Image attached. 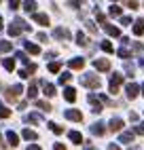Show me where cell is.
Wrapping results in <instances>:
<instances>
[{"mask_svg":"<svg viewBox=\"0 0 144 150\" xmlns=\"http://www.w3.org/2000/svg\"><path fill=\"white\" fill-rule=\"evenodd\" d=\"M26 30H30V25L24 21V19H15V21L9 25V36H19L21 32H26Z\"/></svg>","mask_w":144,"mask_h":150,"instance_id":"6da1fadb","label":"cell"},{"mask_svg":"<svg viewBox=\"0 0 144 150\" xmlns=\"http://www.w3.org/2000/svg\"><path fill=\"white\" fill-rule=\"evenodd\" d=\"M81 85H85L89 89H98L102 83H100V78L96 74H83V76H81Z\"/></svg>","mask_w":144,"mask_h":150,"instance_id":"7a4b0ae2","label":"cell"},{"mask_svg":"<svg viewBox=\"0 0 144 150\" xmlns=\"http://www.w3.org/2000/svg\"><path fill=\"white\" fill-rule=\"evenodd\" d=\"M21 91H24V87H21V85H13V87H9L6 91H4V99H9V102H15V99L21 95Z\"/></svg>","mask_w":144,"mask_h":150,"instance_id":"3957f363","label":"cell"},{"mask_svg":"<svg viewBox=\"0 0 144 150\" xmlns=\"http://www.w3.org/2000/svg\"><path fill=\"white\" fill-rule=\"evenodd\" d=\"M121 83H123V74H112L110 76V93H117Z\"/></svg>","mask_w":144,"mask_h":150,"instance_id":"277c9868","label":"cell"},{"mask_svg":"<svg viewBox=\"0 0 144 150\" xmlns=\"http://www.w3.org/2000/svg\"><path fill=\"white\" fill-rule=\"evenodd\" d=\"M93 66H96V70H100V72H108V70H110V62H108V59H96Z\"/></svg>","mask_w":144,"mask_h":150,"instance_id":"5b68a950","label":"cell"},{"mask_svg":"<svg viewBox=\"0 0 144 150\" xmlns=\"http://www.w3.org/2000/svg\"><path fill=\"white\" fill-rule=\"evenodd\" d=\"M68 121H76V123H81L83 121V114L78 112V110H66V114H64Z\"/></svg>","mask_w":144,"mask_h":150,"instance_id":"8992f818","label":"cell"},{"mask_svg":"<svg viewBox=\"0 0 144 150\" xmlns=\"http://www.w3.org/2000/svg\"><path fill=\"white\" fill-rule=\"evenodd\" d=\"M125 91H127V97H129V99H133V97H138V91H140V87H138L136 83H129V85L125 87Z\"/></svg>","mask_w":144,"mask_h":150,"instance_id":"52a82bcc","label":"cell"},{"mask_svg":"<svg viewBox=\"0 0 144 150\" xmlns=\"http://www.w3.org/2000/svg\"><path fill=\"white\" fill-rule=\"evenodd\" d=\"M87 99H89L91 104H93V112H96V114H98V112H102V104H100V97H98V95L89 93V97H87Z\"/></svg>","mask_w":144,"mask_h":150,"instance_id":"ba28073f","label":"cell"},{"mask_svg":"<svg viewBox=\"0 0 144 150\" xmlns=\"http://www.w3.org/2000/svg\"><path fill=\"white\" fill-rule=\"evenodd\" d=\"M68 66H70L72 70H81V68L85 66V59H83V57H74V59H70V62H68Z\"/></svg>","mask_w":144,"mask_h":150,"instance_id":"9c48e42d","label":"cell"},{"mask_svg":"<svg viewBox=\"0 0 144 150\" xmlns=\"http://www.w3.org/2000/svg\"><path fill=\"white\" fill-rule=\"evenodd\" d=\"M53 36H55V38H61V40H68V38H70V32H68L66 28H55Z\"/></svg>","mask_w":144,"mask_h":150,"instance_id":"30bf717a","label":"cell"},{"mask_svg":"<svg viewBox=\"0 0 144 150\" xmlns=\"http://www.w3.org/2000/svg\"><path fill=\"white\" fill-rule=\"evenodd\" d=\"M36 70H38V66H36V64H28V68H26V70H21V72H19V76H21V78H28L30 74H34Z\"/></svg>","mask_w":144,"mask_h":150,"instance_id":"8fae6325","label":"cell"},{"mask_svg":"<svg viewBox=\"0 0 144 150\" xmlns=\"http://www.w3.org/2000/svg\"><path fill=\"white\" fill-rule=\"evenodd\" d=\"M36 95H38V83L32 81V83H30V87H28V97H30V99H36Z\"/></svg>","mask_w":144,"mask_h":150,"instance_id":"7c38bea8","label":"cell"},{"mask_svg":"<svg viewBox=\"0 0 144 150\" xmlns=\"http://www.w3.org/2000/svg\"><path fill=\"white\" fill-rule=\"evenodd\" d=\"M104 30H106V34H108V36H115V38L121 36V30L115 28V25H110V23H104Z\"/></svg>","mask_w":144,"mask_h":150,"instance_id":"4fadbf2b","label":"cell"},{"mask_svg":"<svg viewBox=\"0 0 144 150\" xmlns=\"http://www.w3.org/2000/svg\"><path fill=\"white\" fill-rule=\"evenodd\" d=\"M24 47H26V51H28V53H32V55H38V53H40V47L34 45V42H30V40H26Z\"/></svg>","mask_w":144,"mask_h":150,"instance_id":"5bb4252c","label":"cell"},{"mask_svg":"<svg viewBox=\"0 0 144 150\" xmlns=\"http://www.w3.org/2000/svg\"><path fill=\"white\" fill-rule=\"evenodd\" d=\"M34 21H36L38 25H49V17H47L45 13H34Z\"/></svg>","mask_w":144,"mask_h":150,"instance_id":"9a60e30c","label":"cell"},{"mask_svg":"<svg viewBox=\"0 0 144 150\" xmlns=\"http://www.w3.org/2000/svg\"><path fill=\"white\" fill-rule=\"evenodd\" d=\"M119 142H123V144H131V142H133V131H123V133L119 135Z\"/></svg>","mask_w":144,"mask_h":150,"instance_id":"2e32d148","label":"cell"},{"mask_svg":"<svg viewBox=\"0 0 144 150\" xmlns=\"http://www.w3.org/2000/svg\"><path fill=\"white\" fill-rule=\"evenodd\" d=\"M64 97H66V102H74V99H76V91L72 87H66L64 89Z\"/></svg>","mask_w":144,"mask_h":150,"instance_id":"e0dca14e","label":"cell"},{"mask_svg":"<svg viewBox=\"0 0 144 150\" xmlns=\"http://www.w3.org/2000/svg\"><path fill=\"white\" fill-rule=\"evenodd\" d=\"M108 129H110V131H121V129H123V121H121V118H112Z\"/></svg>","mask_w":144,"mask_h":150,"instance_id":"ac0fdd59","label":"cell"},{"mask_svg":"<svg viewBox=\"0 0 144 150\" xmlns=\"http://www.w3.org/2000/svg\"><path fill=\"white\" fill-rule=\"evenodd\" d=\"M43 93H45L47 97H53V95H55V87L49 85V83H43Z\"/></svg>","mask_w":144,"mask_h":150,"instance_id":"d6986e66","label":"cell"},{"mask_svg":"<svg viewBox=\"0 0 144 150\" xmlns=\"http://www.w3.org/2000/svg\"><path fill=\"white\" fill-rule=\"evenodd\" d=\"M6 139H9V144H11V146H19V135L15 131H9L6 133Z\"/></svg>","mask_w":144,"mask_h":150,"instance_id":"ffe728a7","label":"cell"},{"mask_svg":"<svg viewBox=\"0 0 144 150\" xmlns=\"http://www.w3.org/2000/svg\"><path fill=\"white\" fill-rule=\"evenodd\" d=\"M36 108H40L43 112H51V110H53V108H51V104H49V102H43V99H36Z\"/></svg>","mask_w":144,"mask_h":150,"instance_id":"44dd1931","label":"cell"},{"mask_svg":"<svg viewBox=\"0 0 144 150\" xmlns=\"http://www.w3.org/2000/svg\"><path fill=\"white\" fill-rule=\"evenodd\" d=\"M133 34H136V36H142L144 34V21H142V19H138L136 25H133Z\"/></svg>","mask_w":144,"mask_h":150,"instance_id":"7402d4cb","label":"cell"},{"mask_svg":"<svg viewBox=\"0 0 144 150\" xmlns=\"http://www.w3.org/2000/svg\"><path fill=\"white\" fill-rule=\"evenodd\" d=\"M21 135H24V139H38V133L32 131V129H24Z\"/></svg>","mask_w":144,"mask_h":150,"instance_id":"603a6c76","label":"cell"},{"mask_svg":"<svg viewBox=\"0 0 144 150\" xmlns=\"http://www.w3.org/2000/svg\"><path fill=\"white\" fill-rule=\"evenodd\" d=\"M68 137L72 139V144H81V142H83V135H81L78 131H70V133H68Z\"/></svg>","mask_w":144,"mask_h":150,"instance_id":"cb8c5ba5","label":"cell"},{"mask_svg":"<svg viewBox=\"0 0 144 150\" xmlns=\"http://www.w3.org/2000/svg\"><path fill=\"white\" fill-rule=\"evenodd\" d=\"M24 8H26L28 13H36V2H34V0H26V2H24Z\"/></svg>","mask_w":144,"mask_h":150,"instance_id":"d4e9b609","label":"cell"},{"mask_svg":"<svg viewBox=\"0 0 144 150\" xmlns=\"http://www.w3.org/2000/svg\"><path fill=\"white\" fill-rule=\"evenodd\" d=\"M104 131H106V129L102 127V123H96V125H91V133H93V135H102Z\"/></svg>","mask_w":144,"mask_h":150,"instance_id":"484cf974","label":"cell"},{"mask_svg":"<svg viewBox=\"0 0 144 150\" xmlns=\"http://www.w3.org/2000/svg\"><path fill=\"white\" fill-rule=\"evenodd\" d=\"M28 121L30 123H43V116H40L38 112H32V114H28Z\"/></svg>","mask_w":144,"mask_h":150,"instance_id":"4316f807","label":"cell"},{"mask_svg":"<svg viewBox=\"0 0 144 150\" xmlns=\"http://www.w3.org/2000/svg\"><path fill=\"white\" fill-rule=\"evenodd\" d=\"M4 68L9 70V72H13V70H15V59H11V57L4 59Z\"/></svg>","mask_w":144,"mask_h":150,"instance_id":"83f0119b","label":"cell"},{"mask_svg":"<svg viewBox=\"0 0 144 150\" xmlns=\"http://www.w3.org/2000/svg\"><path fill=\"white\" fill-rule=\"evenodd\" d=\"M11 49H13V45H11V42H6V40H0V51H2V53L11 51Z\"/></svg>","mask_w":144,"mask_h":150,"instance_id":"f1b7e54d","label":"cell"},{"mask_svg":"<svg viewBox=\"0 0 144 150\" xmlns=\"http://www.w3.org/2000/svg\"><path fill=\"white\" fill-rule=\"evenodd\" d=\"M49 127H51V131H53V133H57V135H61V133H64V127H59V125H55V123H49Z\"/></svg>","mask_w":144,"mask_h":150,"instance_id":"f546056e","label":"cell"},{"mask_svg":"<svg viewBox=\"0 0 144 150\" xmlns=\"http://www.w3.org/2000/svg\"><path fill=\"white\" fill-rule=\"evenodd\" d=\"M76 42H78L81 47H87V38H85L83 32H78V34H76Z\"/></svg>","mask_w":144,"mask_h":150,"instance_id":"4dcf8cb0","label":"cell"},{"mask_svg":"<svg viewBox=\"0 0 144 150\" xmlns=\"http://www.w3.org/2000/svg\"><path fill=\"white\" fill-rule=\"evenodd\" d=\"M59 68H61L59 62H51V64H49V72H53V74H55V72H59Z\"/></svg>","mask_w":144,"mask_h":150,"instance_id":"1f68e13d","label":"cell"},{"mask_svg":"<svg viewBox=\"0 0 144 150\" xmlns=\"http://www.w3.org/2000/svg\"><path fill=\"white\" fill-rule=\"evenodd\" d=\"M110 15H112V17H121V6L112 4V6H110Z\"/></svg>","mask_w":144,"mask_h":150,"instance_id":"d6a6232c","label":"cell"},{"mask_svg":"<svg viewBox=\"0 0 144 150\" xmlns=\"http://www.w3.org/2000/svg\"><path fill=\"white\" fill-rule=\"evenodd\" d=\"M11 116V110L4 108V106H0V118H9Z\"/></svg>","mask_w":144,"mask_h":150,"instance_id":"836d02e7","label":"cell"},{"mask_svg":"<svg viewBox=\"0 0 144 150\" xmlns=\"http://www.w3.org/2000/svg\"><path fill=\"white\" fill-rule=\"evenodd\" d=\"M102 51H106V53H112L115 49H112V45H110L108 40H104V42H102Z\"/></svg>","mask_w":144,"mask_h":150,"instance_id":"e575fe53","label":"cell"},{"mask_svg":"<svg viewBox=\"0 0 144 150\" xmlns=\"http://www.w3.org/2000/svg\"><path fill=\"white\" fill-rule=\"evenodd\" d=\"M70 78H72V74H68V72H64V74H61V76H59V85H66V83L70 81Z\"/></svg>","mask_w":144,"mask_h":150,"instance_id":"d590c367","label":"cell"},{"mask_svg":"<svg viewBox=\"0 0 144 150\" xmlns=\"http://www.w3.org/2000/svg\"><path fill=\"white\" fill-rule=\"evenodd\" d=\"M125 4L131 8V11H136V8H138V0H125Z\"/></svg>","mask_w":144,"mask_h":150,"instance_id":"8d00e7d4","label":"cell"},{"mask_svg":"<svg viewBox=\"0 0 144 150\" xmlns=\"http://www.w3.org/2000/svg\"><path fill=\"white\" fill-rule=\"evenodd\" d=\"M70 6H74V8H81V6H85V0H72Z\"/></svg>","mask_w":144,"mask_h":150,"instance_id":"74e56055","label":"cell"},{"mask_svg":"<svg viewBox=\"0 0 144 150\" xmlns=\"http://www.w3.org/2000/svg\"><path fill=\"white\" fill-rule=\"evenodd\" d=\"M96 17L100 23H106V17H104V13H100V8H96Z\"/></svg>","mask_w":144,"mask_h":150,"instance_id":"f35d334b","label":"cell"},{"mask_svg":"<svg viewBox=\"0 0 144 150\" xmlns=\"http://www.w3.org/2000/svg\"><path fill=\"white\" fill-rule=\"evenodd\" d=\"M117 53H119V57H123V59H127V57H129V51H127V49H119Z\"/></svg>","mask_w":144,"mask_h":150,"instance_id":"ab89813d","label":"cell"},{"mask_svg":"<svg viewBox=\"0 0 144 150\" xmlns=\"http://www.w3.org/2000/svg\"><path fill=\"white\" fill-rule=\"evenodd\" d=\"M121 23L123 25H131V17H121Z\"/></svg>","mask_w":144,"mask_h":150,"instance_id":"60d3db41","label":"cell"},{"mask_svg":"<svg viewBox=\"0 0 144 150\" xmlns=\"http://www.w3.org/2000/svg\"><path fill=\"white\" fill-rule=\"evenodd\" d=\"M9 4H11V8L15 11V8H19V0H9Z\"/></svg>","mask_w":144,"mask_h":150,"instance_id":"b9f144b4","label":"cell"},{"mask_svg":"<svg viewBox=\"0 0 144 150\" xmlns=\"http://www.w3.org/2000/svg\"><path fill=\"white\" fill-rule=\"evenodd\" d=\"M136 133H140V135H144V123H140V125L136 127Z\"/></svg>","mask_w":144,"mask_h":150,"instance_id":"7bdbcfd3","label":"cell"},{"mask_svg":"<svg viewBox=\"0 0 144 150\" xmlns=\"http://www.w3.org/2000/svg\"><path fill=\"white\" fill-rule=\"evenodd\" d=\"M17 57H19V59H21V62H24V64H30V62H28V57H26V53H17Z\"/></svg>","mask_w":144,"mask_h":150,"instance_id":"ee69618b","label":"cell"},{"mask_svg":"<svg viewBox=\"0 0 144 150\" xmlns=\"http://www.w3.org/2000/svg\"><path fill=\"white\" fill-rule=\"evenodd\" d=\"M87 30H89V32H93V34H96V25L91 23V21H87Z\"/></svg>","mask_w":144,"mask_h":150,"instance_id":"f6af8a7d","label":"cell"},{"mask_svg":"<svg viewBox=\"0 0 144 150\" xmlns=\"http://www.w3.org/2000/svg\"><path fill=\"white\" fill-rule=\"evenodd\" d=\"M53 150H66V146H64V144H55Z\"/></svg>","mask_w":144,"mask_h":150,"instance_id":"bcb514c9","label":"cell"},{"mask_svg":"<svg viewBox=\"0 0 144 150\" xmlns=\"http://www.w3.org/2000/svg\"><path fill=\"white\" fill-rule=\"evenodd\" d=\"M38 40L40 42H47V34H38Z\"/></svg>","mask_w":144,"mask_h":150,"instance_id":"7dc6e473","label":"cell"},{"mask_svg":"<svg viewBox=\"0 0 144 150\" xmlns=\"http://www.w3.org/2000/svg\"><path fill=\"white\" fill-rule=\"evenodd\" d=\"M28 150H43L40 146H36V144H32V146H28Z\"/></svg>","mask_w":144,"mask_h":150,"instance_id":"c3c4849f","label":"cell"},{"mask_svg":"<svg viewBox=\"0 0 144 150\" xmlns=\"http://www.w3.org/2000/svg\"><path fill=\"white\" fill-rule=\"evenodd\" d=\"M108 150H121V148H119L117 144H110V146H108Z\"/></svg>","mask_w":144,"mask_h":150,"instance_id":"681fc988","label":"cell"},{"mask_svg":"<svg viewBox=\"0 0 144 150\" xmlns=\"http://www.w3.org/2000/svg\"><path fill=\"white\" fill-rule=\"evenodd\" d=\"M0 30H2V17H0Z\"/></svg>","mask_w":144,"mask_h":150,"instance_id":"f907efd6","label":"cell"},{"mask_svg":"<svg viewBox=\"0 0 144 150\" xmlns=\"http://www.w3.org/2000/svg\"><path fill=\"white\" fill-rule=\"evenodd\" d=\"M140 66H142V68H144V59H142V62H140Z\"/></svg>","mask_w":144,"mask_h":150,"instance_id":"816d5d0a","label":"cell"},{"mask_svg":"<svg viewBox=\"0 0 144 150\" xmlns=\"http://www.w3.org/2000/svg\"><path fill=\"white\" fill-rule=\"evenodd\" d=\"M142 95H144V85H142Z\"/></svg>","mask_w":144,"mask_h":150,"instance_id":"f5cc1de1","label":"cell"},{"mask_svg":"<svg viewBox=\"0 0 144 150\" xmlns=\"http://www.w3.org/2000/svg\"><path fill=\"white\" fill-rule=\"evenodd\" d=\"M0 139H2V135H0Z\"/></svg>","mask_w":144,"mask_h":150,"instance_id":"db71d44e","label":"cell"}]
</instances>
